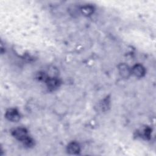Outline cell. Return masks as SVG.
<instances>
[{
    "label": "cell",
    "instance_id": "cell-1",
    "mask_svg": "<svg viewBox=\"0 0 156 156\" xmlns=\"http://www.w3.org/2000/svg\"><path fill=\"white\" fill-rule=\"evenodd\" d=\"M13 136L21 141H24L28 136L27 131L25 128L18 127L12 131Z\"/></svg>",
    "mask_w": 156,
    "mask_h": 156
},
{
    "label": "cell",
    "instance_id": "cell-2",
    "mask_svg": "<svg viewBox=\"0 0 156 156\" xmlns=\"http://www.w3.org/2000/svg\"><path fill=\"white\" fill-rule=\"evenodd\" d=\"M5 118L12 122H17L20 119V115L15 108H9L5 112Z\"/></svg>",
    "mask_w": 156,
    "mask_h": 156
},
{
    "label": "cell",
    "instance_id": "cell-3",
    "mask_svg": "<svg viewBox=\"0 0 156 156\" xmlns=\"http://www.w3.org/2000/svg\"><path fill=\"white\" fill-rule=\"evenodd\" d=\"M118 70L119 75L125 79L129 78L132 74L131 69L125 63H120L118 66Z\"/></svg>",
    "mask_w": 156,
    "mask_h": 156
},
{
    "label": "cell",
    "instance_id": "cell-4",
    "mask_svg": "<svg viewBox=\"0 0 156 156\" xmlns=\"http://www.w3.org/2000/svg\"><path fill=\"white\" fill-rule=\"evenodd\" d=\"M132 74L137 77H142L146 73L144 67L141 64L135 65L131 69Z\"/></svg>",
    "mask_w": 156,
    "mask_h": 156
},
{
    "label": "cell",
    "instance_id": "cell-5",
    "mask_svg": "<svg viewBox=\"0 0 156 156\" xmlns=\"http://www.w3.org/2000/svg\"><path fill=\"white\" fill-rule=\"evenodd\" d=\"M80 151V147L78 143L73 141L67 146V151L70 154H77Z\"/></svg>",
    "mask_w": 156,
    "mask_h": 156
},
{
    "label": "cell",
    "instance_id": "cell-6",
    "mask_svg": "<svg viewBox=\"0 0 156 156\" xmlns=\"http://www.w3.org/2000/svg\"><path fill=\"white\" fill-rule=\"evenodd\" d=\"M46 83L49 89L54 90L58 88L60 85V80L55 77H48L46 79Z\"/></svg>",
    "mask_w": 156,
    "mask_h": 156
},
{
    "label": "cell",
    "instance_id": "cell-7",
    "mask_svg": "<svg viewBox=\"0 0 156 156\" xmlns=\"http://www.w3.org/2000/svg\"><path fill=\"white\" fill-rule=\"evenodd\" d=\"M81 13L85 16H90L94 12V7L90 5H83L80 8Z\"/></svg>",
    "mask_w": 156,
    "mask_h": 156
},
{
    "label": "cell",
    "instance_id": "cell-8",
    "mask_svg": "<svg viewBox=\"0 0 156 156\" xmlns=\"http://www.w3.org/2000/svg\"><path fill=\"white\" fill-rule=\"evenodd\" d=\"M109 104H110V101H108V99L107 98L104 99L101 104V107L102 108V110H107L109 107Z\"/></svg>",
    "mask_w": 156,
    "mask_h": 156
},
{
    "label": "cell",
    "instance_id": "cell-9",
    "mask_svg": "<svg viewBox=\"0 0 156 156\" xmlns=\"http://www.w3.org/2000/svg\"><path fill=\"white\" fill-rule=\"evenodd\" d=\"M22 142L24 143V145H26L27 147H30V146H32L34 145V141H33V140L31 138L29 137V136H27Z\"/></svg>",
    "mask_w": 156,
    "mask_h": 156
}]
</instances>
